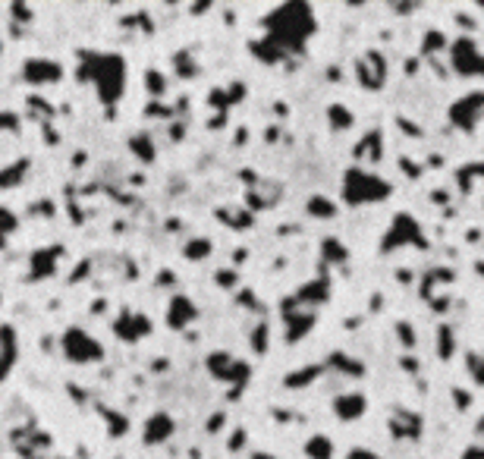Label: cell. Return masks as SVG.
I'll list each match as a JSON object with an SVG mask.
<instances>
[{
  "mask_svg": "<svg viewBox=\"0 0 484 459\" xmlns=\"http://www.w3.org/2000/svg\"><path fill=\"white\" fill-rule=\"evenodd\" d=\"M22 79L29 82V85H54V82L63 79V66L57 60H50V57H31V60H25L22 66Z\"/></svg>",
  "mask_w": 484,
  "mask_h": 459,
  "instance_id": "9c48e42d",
  "label": "cell"
},
{
  "mask_svg": "<svg viewBox=\"0 0 484 459\" xmlns=\"http://www.w3.org/2000/svg\"><path fill=\"white\" fill-rule=\"evenodd\" d=\"M186 258H192V261H205L207 255H211V239L205 236H192V242H186Z\"/></svg>",
  "mask_w": 484,
  "mask_h": 459,
  "instance_id": "44dd1931",
  "label": "cell"
},
{
  "mask_svg": "<svg viewBox=\"0 0 484 459\" xmlns=\"http://www.w3.org/2000/svg\"><path fill=\"white\" fill-rule=\"evenodd\" d=\"M314 31H318V19L308 3H283L264 19V41L280 57L302 54Z\"/></svg>",
  "mask_w": 484,
  "mask_h": 459,
  "instance_id": "6da1fadb",
  "label": "cell"
},
{
  "mask_svg": "<svg viewBox=\"0 0 484 459\" xmlns=\"http://www.w3.org/2000/svg\"><path fill=\"white\" fill-rule=\"evenodd\" d=\"M469 371L475 384H484V356H469Z\"/></svg>",
  "mask_w": 484,
  "mask_h": 459,
  "instance_id": "1f68e13d",
  "label": "cell"
},
{
  "mask_svg": "<svg viewBox=\"0 0 484 459\" xmlns=\"http://www.w3.org/2000/svg\"><path fill=\"white\" fill-rule=\"evenodd\" d=\"M79 79L91 82L101 104L113 107L126 92V60L119 54L85 50V54H82V63H79Z\"/></svg>",
  "mask_w": 484,
  "mask_h": 459,
  "instance_id": "7a4b0ae2",
  "label": "cell"
},
{
  "mask_svg": "<svg viewBox=\"0 0 484 459\" xmlns=\"http://www.w3.org/2000/svg\"><path fill=\"white\" fill-rule=\"evenodd\" d=\"M390 431L399 434V437H415V434L421 431V421L409 412H396L393 418H390Z\"/></svg>",
  "mask_w": 484,
  "mask_h": 459,
  "instance_id": "e0dca14e",
  "label": "cell"
},
{
  "mask_svg": "<svg viewBox=\"0 0 484 459\" xmlns=\"http://www.w3.org/2000/svg\"><path fill=\"white\" fill-rule=\"evenodd\" d=\"M346 258H349V252H346L337 239H327V242H324V261L337 264V261H346Z\"/></svg>",
  "mask_w": 484,
  "mask_h": 459,
  "instance_id": "d4e9b609",
  "label": "cell"
},
{
  "mask_svg": "<svg viewBox=\"0 0 484 459\" xmlns=\"http://www.w3.org/2000/svg\"><path fill=\"white\" fill-rule=\"evenodd\" d=\"M207 371H211L217 381L233 384V387H245V381H249V365L239 362L236 356H230V352H211V356H207Z\"/></svg>",
  "mask_w": 484,
  "mask_h": 459,
  "instance_id": "8992f818",
  "label": "cell"
},
{
  "mask_svg": "<svg viewBox=\"0 0 484 459\" xmlns=\"http://www.w3.org/2000/svg\"><path fill=\"white\" fill-rule=\"evenodd\" d=\"M308 214H311V217H333V214H337V205H333V201H327L324 195H314V198H308Z\"/></svg>",
  "mask_w": 484,
  "mask_h": 459,
  "instance_id": "7402d4cb",
  "label": "cell"
},
{
  "mask_svg": "<svg viewBox=\"0 0 484 459\" xmlns=\"http://www.w3.org/2000/svg\"><path fill=\"white\" fill-rule=\"evenodd\" d=\"M251 459H274V456H270V453H255Z\"/></svg>",
  "mask_w": 484,
  "mask_h": 459,
  "instance_id": "60d3db41",
  "label": "cell"
},
{
  "mask_svg": "<svg viewBox=\"0 0 484 459\" xmlns=\"http://www.w3.org/2000/svg\"><path fill=\"white\" fill-rule=\"evenodd\" d=\"M264 337H267V324H258L255 333H251V346H255V352L261 356L264 349H267V343H264Z\"/></svg>",
  "mask_w": 484,
  "mask_h": 459,
  "instance_id": "d6a6232c",
  "label": "cell"
},
{
  "mask_svg": "<svg viewBox=\"0 0 484 459\" xmlns=\"http://www.w3.org/2000/svg\"><path fill=\"white\" fill-rule=\"evenodd\" d=\"M330 119H333V129H349L352 126V113L346 110V107H339V104L330 107Z\"/></svg>",
  "mask_w": 484,
  "mask_h": 459,
  "instance_id": "484cf974",
  "label": "cell"
},
{
  "mask_svg": "<svg viewBox=\"0 0 484 459\" xmlns=\"http://www.w3.org/2000/svg\"><path fill=\"white\" fill-rule=\"evenodd\" d=\"M195 314H198V312H195V302L189 299V296L176 293L173 299L167 302V314H163V318H167L170 330H186V327L195 321Z\"/></svg>",
  "mask_w": 484,
  "mask_h": 459,
  "instance_id": "30bf717a",
  "label": "cell"
},
{
  "mask_svg": "<svg viewBox=\"0 0 484 459\" xmlns=\"http://www.w3.org/2000/svg\"><path fill=\"white\" fill-rule=\"evenodd\" d=\"M217 428H223V412H220V415H214V418L207 421V431H217Z\"/></svg>",
  "mask_w": 484,
  "mask_h": 459,
  "instance_id": "ab89813d",
  "label": "cell"
},
{
  "mask_svg": "<svg viewBox=\"0 0 484 459\" xmlns=\"http://www.w3.org/2000/svg\"><path fill=\"white\" fill-rule=\"evenodd\" d=\"M173 66H176V73H179L182 79H192V75H195V66H189V54H186V50H182V54H176Z\"/></svg>",
  "mask_w": 484,
  "mask_h": 459,
  "instance_id": "f1b7e54d",
  "label": "cell"
},
{
  "mask_svg": "<svg viewBox=\"0 0 484 459\" xmlns=\"http://www.w3.org/2000/svg\"><path fill=\"white\" fill-rule=\"evenodd\" d=\"M217 283H223V286L230 289L233 283H236V274H233V270H220V274H217Z\"/></svg>",
  "mask_w": 484,
  "mask_h": 459,
  "instance_id": "74e56055",
  "label": "cell"
},
{
  "mask_svg": "<svg viewBox=\"0 0 484 459\" xmlns=\"http://www.w3.org/2000/svg\"><path fill=\"white\" fill-rule=\"evenodd\" d=\"M63 255L60 245H54V249H41L31 255V280H38V277H50L57 270V258Z\"/></svg>",
  "mask_w": 484,
  "mask_h": 459,
  "instance_id": "2e32d148",
  "label": "cell"
},
{
  "mask_svg": "<svg viewBox=\"0 0 484 459\" xmlns=\"http://www.w3.org/2000/svg\"><path fill=\"white\" fill-rule=\"evenodd\" d=\"M450 119L465 132L475 129V126L484 119V92H471L469 98L456 101V104L450 107Z\"/></svg>",
  "mask_w": 484,
  "mask_h": 459,
  "instance_id": "ba28073f",
  "label": "cell"
},
{
  "mask_svg": "<svg viewBox=\"0 0 484 459\" xmlns=\"http://www.w3.org/2000/svg\"><path fill=\"white\" fill-rule=\"evenodd\" d=\"M0 129L19 132V117H16V110H0Z\"/></svg>",
  "mask_w": 484,
  "mask_h": 459,
  "instance_id": "f546056e",
  "label": "cell"
},
{
  "mask_svg": "<svg viewBox=\"0 0 484 459\" xmlns=\"http://www.w3.org/2000/svg\"><path fill=\"white\" fill-rule=\"evenodd\" d=\"M173 434V418L167 412H154L148 421H145V444L148 446H157Z\"/></svg>",
  "mask_w": 484,
  "mask_h": 459,
  "instance_id": "4fadbf2b",
  "label": "cell"
},
{
  "mask_svg": "<svg viewBox=\"0 0 484 459\" xmlns=\"http://www.w3.org/2000/svg\"><path fill=\"white\" fill-rule=\"evenodd\" d=\"M29 173V157H22L19 163H10L6 170H0V189H10V186H16L22 176Z\"/></svg>",
  "mask_w": 484,
  "mask_h": 459,
  "instance_id": "ffe728a7",
  "label": "cell"
},
{
  "mask_svg": "<svg viewBox=\"0 0 484 459\" xmlns=\"http://www.w3.org/2000/svg\"><path fill=\"white\" fill-rule=\"evenodd\" d=\"M16 214L10 211V207H0V249H3V242H6V236H10L13 230H16Z\"/></svg>",
  "mask_w": 484,
  "mask_h": 459,
  "instance_id": "cb8c5ba5",
  "label": "cell"
},
{
  "mask_svg": "<svg viewBox=\"0 0 484 459\" xmlns=\"http://www.w3.org/2000/svg\"><path fill=\"white\" fill-rule=\"evenodd\" d=\"M305 456H308V459H333V444H330V437H327V434H314V437H308Z\"/></svg>",
  "mask_w": 484,
  "mask_h": 459,
  "instance_id": "ac0fdd59",
  "label": "cell"
},
{
  "mask_svg": "<svg viewBox=\"0 0 484 459\" xmlns=\"http://www.w3.org/2000/svg\"><path fill=\"white\" fill-rule=\"evenodd\" d=\"M383 75H387V63H383V57L377 50H371V54H365L358 60V79H362L365 88H381Z\"/></svg>",
  "mask_w": 484,
  "mask_h": 459,
  "instance_id": "7c38bea8",
  "label": "cell"
},
{
  "mask_svg": "<svg viewBox=\"0 0 484 459\" xmlns=\"http://www.w3.org/2000/svg\"><path fill=\"white\" fill-rule=\"evenodd\" d=\"M16 352H19L16 330H13L10 324H0V381L10 374L13 362H16Z\"/></svg>",
  "mask_w": 484,
  "mask_h": 459,
  "instance_id": "5bb4252c",
  "label": "cell"
},
{
  "mask_svg": "<svg viewBox=\"0 0 484 459\" xmlns=\"http://www.w3.org/2000/svg\"><path fill=\"white\" fill-rule=\"evenodd\" d=\"M393 186H390L383 176L371 173L365 167H349L343 173V201L349 207H358V205H374V201H383L390 198Z\"/></svg>",
  "mask_w": 484,
  "mask_h": 459,
  "instance_id": "3957f363",
  "label": "cell"
},
{
  "mask_svg": "<svg viewBox=\"0 0 484 459\" xmlns=\"http://www.w3.org/2000/svg\"><path fill=\"white\" fill-rule=\"evenodd\" d=\"M396 330H399V340L406 346H415V337H412V327L409 324H396Z\"/></svg>",
  "mask_w": 484,
  "mask_h": 459,
  "instance_id": "e575fe53",
  "label": "cell"
},
{
  "mask_svg": "<svg viewBox=\"0 0 484 459\" xmlns=\"http://www.w3.org/2000/svg\"><path fill=\"white\" fill-rule=\"evenodd\" d=\"M63 346V356L75 365H88V362H101L104 358V346L98 343L94 337H88L82 327H69L60 340Z\"/></svg>",
  "mask_w": 484,
  "mask_h": 459,
  "instance_id": "5b68a950",
  "label": "cell"
},
{
  "mask_svg": "<svg viewBox=\"0 0 484 459\" xmlns=\"http://www.w3.org/2000/svg\"><path fill=\"white\" fill-rule=\"evenodd\" d=\"M13 16H22V19H31V13H29V6H25V3H13Z\"/></svg>",
  "mask_w": 484,
  "mask_h": 459,
  "instance_id": "f35d334b",
  "label": "cell"
},
{
  "mask_svg": "<svg viewBox=\"0 0 484 459\" xmlns=\"http://www.w3.org/2000/svg\"><path fill=\"white\" fill-rule=\"evenodd\" d=\"M450 57H453L456 73H462V75H484V54L478 50V44L471 41V38H456Z\"/></svg>",
  "mask_w": 484,
  "mask_h": 459,
  "instance_id": "52a82bcc",
  "label": "cell"
},
{
  "mask_svg": "<svg viewBox=\"0 0 484 459\" xmlns=\"http://www.w3.org/2000/svg\"><path fill=\"white\" fill-rule=\"evenodd\" d=\"M129 148L138 161H145V163L154 161V142H151V136H145V132H138V136L129 138Z\"/></svg>",
  "mask_w": 484,
  "mask_h": 459,
  "instance_id": "d6986e66",
  "label": "cell"
},
{
  "mask_svg": "<svg viewBox=\"0 0 484 459\" xmlns=\"http://www.w3.org/2000/svg\"><path fill=\"white\" fill-rule=\"evenodd\" d=\"M318 365H311V368H305V371H299V374H289L286 377V387H295V390H299V387H305V384L308 381H311V377H318Z\"/></svg>",
  "mask_w": 484,
  "mask_h": 459,
  "instance_id": "4316f807",
  "label": "cell"
},
{
  "mask_svg": "<svg viewBox=\"0 0 484 459\" xmlns=\"http://www.w3.org/2000/svg\"><path fill=\"white\" fill-rule=\"evenodd\" d=\"M245 444V431H242V428H239V431H233V440H230V453H236L239 450V446H242Z\"/></svg>",
  "mask_w": 484,
  "mask_h": 459,
  "instance_id": "8d00e7d4",
  "label": "cell"
},
{
  "mask_svg": "<svg viewBox=\"0 0 484 459\" xmlns=\"http://www.w3.org/2000/svg\"><path fill=\"white\" fill-rule=\"evenodd\" d=\"M365 409H368V402H365L362 393H343L333 400V412H337L339 421H355Z\"/></svg>",
  "mask_w": 484,
  "mask_h": 459,
  "instance_id": "9a60e30c",
  "label": "cell"
},
{
  "mask_svg": "<svg viewBox=\"0 0 484 459\" xmlns=\"http://www.w3.org/2000/svg\"><path fill=\"white\" fill-rule=\"evenodd\" d=\"M148 113H151V117H170V107H163V104H157V101H151V104H148Z\"/></svg>",
  "mask_w": 484,
  "mask_h": 459,
  "instance_id": "d590c367",
  "label": "cell"
},
{
  "mask_svg": "<svg viewBox=\"0 0 484 459\" xmlns=\"http://www.w3.org/2000/svg\"><path fill=\"white\" fill-rule=\"evenodd\" d=\"M478 270H481V274H484V261H481V264H478Z\"/></svg>",
  "mask_w": 484,
  "mask_h": 459,
  "instance_id": "b9f144b4",
  "label": "cell"
},
{
  "mask_svg": "<svg viewBox=\"0 0 484 459\" xmlns=\"http://www.w3.org/2000/svg\"><path fill=\"white\" fill-rule=\"evenodd\" d=\"M113 330H117L119 340L135 343V340H142V337H148L151 333V321L145 318V314H138V312H123L117 318V324H113Z\"/></svg>",
  "mask_w": 484,
  "mask_h": 459,
  "instance_id": "8fae6325",
  "label": "cell"
},
{
  "mask_svg": "<svg viewBox=\"0 0 484 459\" xmlns=\"http://www.w3.org/2000/svg\"><path fill=\"white\" fill-rule=\"evenodd\" d=\"M145 88H148L154 98H161V94H167V75L157 73V69H148L145 73Z\"/></svg>",
  "mask_w": 484,
  "mask_h": 459,
  "instance_id": "603a6c76",
  "label": "cell"
},
{
  "mask_svg": "<svg viewBox=\"0 0 484 459\" xmlns=\"http://www.w3.org/2000/svg\"><path fill=\"white\" fill-rule=\"evenodd\" d=\"M343 459H383V456H377L374 450H365V446H355V450H349Z\"/></svg>",
  "mask_w": 484,
  "mask_h": 459,
  "instance_id": "836d02e7",
  "label": "cell"
},
{
  "mask_svg": "<svg viewBox=\"0 0 484 459\" xmlns=\"http://www.w3.org/2000/svg\"><path fill=\"white\" fill-rule=\"evenodd\" d=\"M437 337H440V340H437V349H440V356H443V358H450V356H453V333L443 327V330H440Z\"/></svg>",
  "mask_w": 484,
  "mask_h": 459,
  "instance_id": "4dcf8cb0",
  "label": "cell"
},
{
  "mask_svg": "<svg viewBox=\"0 0 484 459\" xmlns=\"http://www.w3.org/2000/svg\"><path fill=\"white\" fill-rule=\"evenodd\" d=\"M402 245H418V249L427 245L425 230H421L418 220L406 211L396 214L393 224L387 226V233H383V239H381V252H393V249H402Z\"/></svg>",
  "mask_w": 484,
  "mask_h": 459,
  "instance_id": "277c9868",
  "label": "cell"
},
{
  "mask_svg": "<svg viewBox=\"0 0 484 459\" xmlns=\"http://www.w3.org/2000/svg\"><path fill=\"white\" fill-rule=\"evenodd\" d=\"M101 415H104V418H107V425H110V434H126V428H129V421H126L123 415H117V418H113V412H110V409H101Z\"/></svg>",
  "mask_w": 484,
  "mask_h": 459,
  "instance_id": "83f0119b",
  "label": "cell"
}]
</instances>
